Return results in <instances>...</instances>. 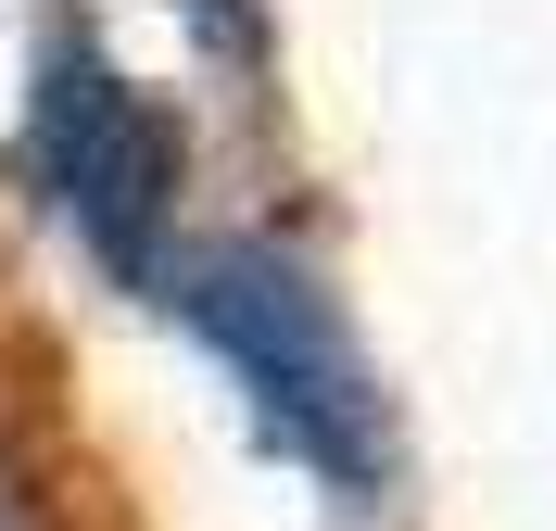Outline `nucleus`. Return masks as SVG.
<instances>
[{
	"label": "nucleus",
	"instance_id": "f03ea898",
	"mask_svg": "<svg viewBox=\"0 0 556 531\" xmlns=\"http://www.w3.org/2000/svg\"><path fill=\"white\" fill-rule=\"evenodd\" d=\"M38 177H51V203L89 253H102L114 279H165V215H177V140L165 114L139 102L127 76L64 38L51 64H38Z\"/></svg>",
	"mask_w": 556,
	"mask_h": 531
},
{
	"label": "nucleus",
	"instance_id": "f257e3e1",
	"mask_svg": "<svg viewBox=\"0 0 556 531\" xmlns=\"http://www.w3.org/2000/svg\"><path fill=\"white\" fill-rule=\"evenodd\" d=\"M152 291H165L177 317L241 367L253 418H266L316 481H342V494L380 481V392H367V367H354L329 291H316L291 253H266V241H203V253H165V279H152Z\"/></svg>",
	"mask_w": 556,
	"mask_h": 531
}]
</instances>
